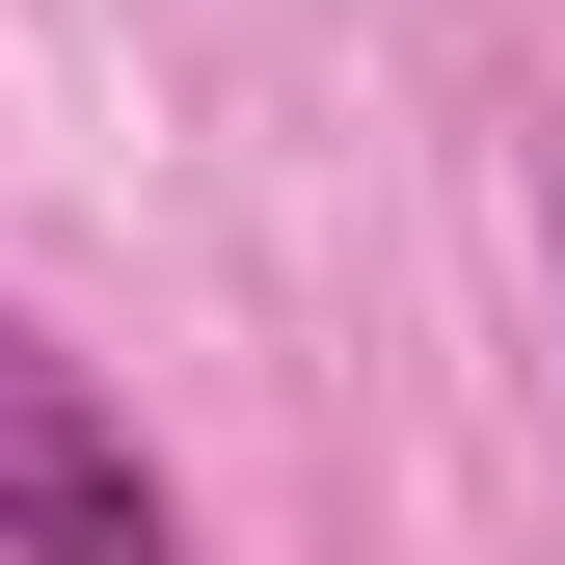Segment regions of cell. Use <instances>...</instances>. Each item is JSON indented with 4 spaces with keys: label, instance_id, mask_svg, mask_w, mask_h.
Masks as SVG:
<instances>
[{
    "label": "cell",
    "instance_id": "6da1fadb",
    "mask_svg": "<svg viewBox=\"0 0 565 565\" xmlns=\"http://www.w3.org/2000/svg\"><path fill=\"white\" fill-rule=\"evenodd\" d=\"M0 565H189L162 458H135V404H108L54 323H0Z\"/></svg>",
    "mask_w": 565,
    "mask_h": 565
},
{
    "label": "cell",
    "instance_id": "7a4b0ae2",
    "mask_svg": "<svg viewBox=\"0 0 565 565\" xmlns=\"http://www.w3.org/2000/svg\"><path fill=\"white\" fill-rule=\"evenodd\" d=\"M539 269H565V162H539Z\"/></svg>",
    "mask_w": 565,
    "mask_h": 565
}]
</instances>
